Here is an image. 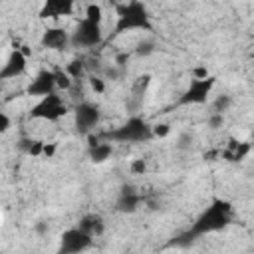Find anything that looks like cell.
Here are the masks:
<instances>
[{"label":"cell","mask_w":254,"mask_h":254,"mask_svg":"<svg viewBox=\"0 0 254 254\" xmlns=\"http://www.w3.org/2000/svg\"><path fill=\"white\" fill-rule=\"evenodd\" d=\"M232 218V208L228 202L224 200H216L212 206H208L198 218L196 222L192 224V228L187 232V236L192 240L196 236H204V234H210V232H216V230H222Z\"/></svg>","instance_id":"obj_1"},{"label":"cell","mask_w":254,"mask_h":254,"mask_svg":"<svg viewBox=\"0 0 254 254\" xmlns=\"http://www.w3.org/2000/svg\"><path fill=\"white\" fill-rule=\"evenodd\" d=\"M131 30H143V32L153 30L151 16H149L145 4L139 2V0H131V2L119 6V10H117L115 34H125V32H131Z\"/></svg>","instance_id":"obj_2"},{"label":"cell","mask_w":254,"mask_h":254,"mask_svg":"<svg viewBox=\"0 0 254 254\" xmlns=\"http://www.w3.org/2000/svg\"><path fill=\"white\" fill-rule=\"evenodd\" d=\"M151 137H153L151 125L137 115L129 117L121 127L109 131V139L117 141V143H145Z\"/></svg>","instance_id":"obj_3"},{"label":"cell","mask_w":254,"mask_h":254,"mask_svg":"<svg viewBox=\"0 0 254 254\" xmlns=\"http://www.w3.org/2000/svg\"><path fill=\"white\" fill-rule=\"evenodd\" d=\"M65 113H67V105L64 103V99L56 91L40 97V101L30 111V115L34 119H46V121H58Z\"/></svg>","instance_id":"obj_4"},{"label":"cell","mask_w":254,"mask_h":254,"mask_svg":"<svg viewBox=\"0 0 254 254\" xmlns=\"http://www.w3.org/2000/svg\"><path fill=\"white\" fill-rule=\"evenodd\" d=\"M103 34H101V22H95V20H87L83 18L79 22V26L75 28L73 36L69 38V42L73 46H81V48H91V46H97L101 42Z\"/></svg>","instance_id":"obj_5"},{"label":"cell","mask_w":254,"mask_h":254,"mask_svg":"<svg viewBox=\"0 0 254 254\" xmlns=\"http://www.w3.org/2000/svg\"><path fill=\"white\" fill-rule=\"evenodd\" d=\"M212 85H214V77H210V75L200 77V79L194 77V79L190 81V85L187 87V91L181 95L179 103H181V105L204 103L206 97H208V93H210V89H212Z\"/></svg>","instance_id":"obj_6"},{"label":"cell","mask_w":254,"mask_h":254,"mask_svg":"<svg viewBox=\"0 0 254 254\" xmlns=\"http://www.w3.org/2000/svg\"><path fill=\"white\" fill-rule=\"evenodd\" d=\"M93 244V238L89 234H85L81 228H69L62 234L60 240V252L64 254H75V252H83Z\"/></svg>","instance_id":"obj_7"},{"label":"cell","mask_w":254,"mask_h":254,"mask_svg":"<svg viewBox=\"0 0 254 254\" xmlns=\"http://www.w3.org/2000/svg\"><path fill=\"white\" fill-rule=\"evenodd\" d=\"M99 117H101V113H99V107L97 105L87 103V101L79 103L75 107V127H77V131L89 133L99 123Z\"/></svg>","instance_id":"obj_8"},{"label":"cell","mask_w":254,"mask_h":254,"mask_svg":"<svg viewBox=\"0 0 254 254\" xmlns=\"http://www.w3.org/2000/svg\"><path fill=\"white\" fill-rule=\"evenodd\" d=\"M54 91H56V71L50 69L40 71L28 85V95H36V97H44Z\"/></svg>","instance_id":"obj_9"},{"label":"cell","mask_w":254,"mask_h":254,"mask_svg":"<svg viewBox=\"0 0 254 254\" xmlns=\"http://www.w3.org/2000/svg\"><path fill=\"white\" fill-rule=\"evenodd\" d=\"M26 65H28L26 54L20 52V50H12L8 60H6V64L0 69V79H12V77L22 75L26 71Z\"/></svg>","instance_id":"obj_10"},{"label":"cell","mask_w":254,"mask_h":254,"mask_svg":"<svg viewBox=\"0 0 254 254\" xmlns=\"http://www.w3.org/2000/svg\"><path fill=\"white\" fill-rule=\"evenodd\" d=\"M73 14V0H44L40 18H64Z\"/></svg>","instance_id":"obj_11"},{"label":"cell","mask_w":254,"mask_h":254,"mask_svg":"<svg viewBox=\"0 0 254 254\" xmlns=\"http://www.w3.org/2000/svg\"><path fill=\"white\" fill-rule=\"evenodd\" d=\"M69 44V34L64 28H48L42 34V46L48 50H64Z\"/></svg>","instance_id":"obj_12"},{"label":"cell","mask_w":254,"mask_h":254,"mask_svg":"<svg viewBox=\"0 0 254 254\" xmlns=\"http://www.w3.org/2000/svg\"><path fill=\"white\" fill-rule=\"evenodd\" d=\"M77 228H81V230H83L85 234H89L91 238H97V236H101V234L105 232V222H103V218H101L99 214H85V216L79 220Z\"/></svg>","instance_id":"obj_13"},{"label":"cell","mask_w":254,"mask_h":254,"mask_svg":"<svg viewBox=\"0 0 254 254\" xmlns=\"http://www.w3.org/2000/svg\"><path fill=\"white\" fill-rule=\"evenodd\" d=\"M139 202H141V196L129 187H125L123 189V192L119 194V198H117V202H115V206H117V210L119 212H135L137 210V206H139Z\"/></svg>","instance_id":"obj_14"},{"label":"cell","mask_w":254,"mask_h":254,"mask_svg":"<svg viewBox=\"0 0 254 254\" xmlns=\"http://www.w3.org/2000/svg\"><path fill=\"white\" fill-rule=\"evenodd\" d=\"M113 155V147H111V143H101V141H97L95 145H91L89 147V159H91V163H105L109 157Z\"/></svg>","instance_id":"obj_15"},{"label":"cell","mask_w":254,"mask_h":254,"mask_svg":"<svg viewBox=\"0 0 254 254\" xmlns=\"http://www.w3.org/2000/svg\"><path fill=\"white\" fill-rule=\"evenodd\" d=\"M232 105V97L228 93H220L212 103V113H224Z\"/></svg>","instance_id":"obj_16"},{"label":"cell","mask_w":254,"mask_h":254,"mask_svg":"<svg viewBox=\"0 0 254 254\" xmlns=\"http://www.w3.org/2000/svg\"><path fill=\"white\" fill-rule=\"evenodd\" d=\"M248 151H250V145L248 143H238V147L234 149V153H226V157L230 161H240L244 155H248Z\"/></svg>","instance_id":"obj_17"},{"label":"cell","mask_w":254,"mask_h":254,"mask_svg":"<svg viewBox=\"0 0 254 254\" xmlns=\"http://www.w3.org/2000/svg\"><path fill=\"white\" fill-rule=\"evenodd\" d=\"M56 87L60 89H69L71 87V77L65 71H56Z\"/></svg>","instance_id":"obj_18"},{"label":"cell","mask_w":254,"mask_h":254,"mask_svg":"<svg viewBox=\"0 0 254 254\" xmlns=\"http://www.w3.org/2000/svg\"><path fill=\"white\" fill-rule=\"evenodd\" d=\"M65 73H67L69 77H79V75L83 73V62H79V60H75V62H71V64L67 65V69H65Z\"/></svg>","instance_id":"obj_19"},{"label":"cell","mask_w":254,"mask_h":254,"mask_svg":"<svg viewBox=\"0 0 254 254\" xmlns=\"http://www.w3.org/2000/svg\"><path fill=\"white\" fill-rule=\"evenodd\" d=\"M192 141H194V137H192L190 133H181V137H179V141H177V147H179L181 151H189V149L192 147Z\"/></svg>","instance_id":"obj_20"},{"label":"cell","mask_w":254,"mask_h":254,"mask_svg":"<svg viewBox=\"0 0 254 254\" xmlns=\"http://www.w3.org/2000/svg\"><path fill=\"white\" fill-rule=\"evenodd\" d=\"M151 133H153V137H167L171 133V125L169 123H157L151 127Z\"/></svg>","instance_id":"obj_21"},{"label":"cell","mask_w":254,"mask_h":254,"mask_svg":"<svg viewBox=\"0 0 254 254\" xmlns=\"http://www.w3.org/2000/svg\"><path fill=\"white\" fill-rule=\"evenodd\" d=\"M85 18H87V20L101 22V8H99L97 4H89L87 10H85Z\"/></svg>","instance_id":"obj_22"},{"label":"cell","mask_w":254,"mask_h":254,"mask_svg":"<svg viewBox=\"0 0 254 254\" xmlns=\"http://www.w3.org/2000/svg\"><path fill=\"white\" fill-rule=\"evenodd\" d=\"M28 143V147H26V151L30 153V155H42V149H44V143H40V141H26Z\"/></svg>","instance_id":"obj_23"},{"label":"cell","mask_w":254,"mask_h":254,"mask_svg":"<svg viewBox=\"0 0 254 254\" xmlns=\"http://www.w3.org/2000/svg\"><path fill=\"white\" fill-rule=\"evenodd\" d=\"M222 123H224V115H222V113H210V117H208V125H210L212 129L222 127Z\"/></svg>","instance_id":"obj_24"},{"label":"cell","mask_w":254,"mask_h":254,"mask_svg":"<svg viewBox=\"0 0 254 254\" xmlns=\"http://www.w3.org/2000/svg\"><path fill=\"white\" fill-rule=\"evenodd\" d=\"M153 44L151 42H141L139 46H137V54L139 56H149V54H153Z\"/></svg>","instance_id":"obj_25"},{"label":"cell","mask_w":254,"mask_h":254,"mask_svg":"<svg viewBox=\"0 0 254 254\" xmlns=\"http://www.w3.org/2000/svg\"><path fill=\"white\" fill-rule=\"evenodd\" d=\"M131 171H133V173H139V175H143V173L147 171V163H145L143 159H135V161L131 163Z\"/></svg>","instance_id":"obj_26"},{"label":"cell","mask_w":254,"mask_h":254,"mask_svg":"<svg viewBox=\"0 0 254 254\" xmlns=\"http://www.w3.org/2000/svg\"><path fill=\"white\" fill-rule=\"evenodd\" d=\"M91 89L95 91V93H103L105 91V83H103V79L101 77H91Z\"/></svg>","instance_id":"obj_27"},{"label":"cell","mask_w":254,"mask_h":254,"mask_svg":"<svg viewBox=\"0 0 254 254\" xmlns=\"http://www.w3.org/2000/svg\"><path fill=\"white\" fill-rule=\"evenodd\" d=\"M10 129V117L6 113H0V133H6Z\"/></svg>","instance_id":"obj_28"},{"label":"cell","mask_w":254,"mask_h":254,"mask_svg":"<svg viewBox=\"0 0 254 254\" xmlns=\"http://www.w3.org/2000/svg\"><path fill=\"white\" fill-rule=\"evenodd\" d=\"M42 153H44L46 157H54V153H56V143H50V145H44V149H42Z\"/></svg>","instance_id":"obj_29"},{"label":"cell","mask_w":254,"mask_h":254,"mask_svg":"<svg viewBox=\"0 0 254 254\" xmlns=\"http://www.w3.org/2000/svg\"><path fill=\"white\" fill-rule=\"evenodd\" d=\"M36 232L38 234H46L48 232V222H38L36 224Z\"/></svg>","instance_id":"obj_30"},{"label":"cell","mask_w":254,"mask_h":254,"mask_svg":"<svg viewBox=\"0 0 254 254\" xmlns=\"http://www.w3.org/2000/svg\"><path fill=\"white\" fill-rule=\"evenodd\" d=\"M194 75H196V79H200V77H206L208 71H206V67H196L194 69Z\"/></svg>","instance_id":"obj_31"}]
</instances>
